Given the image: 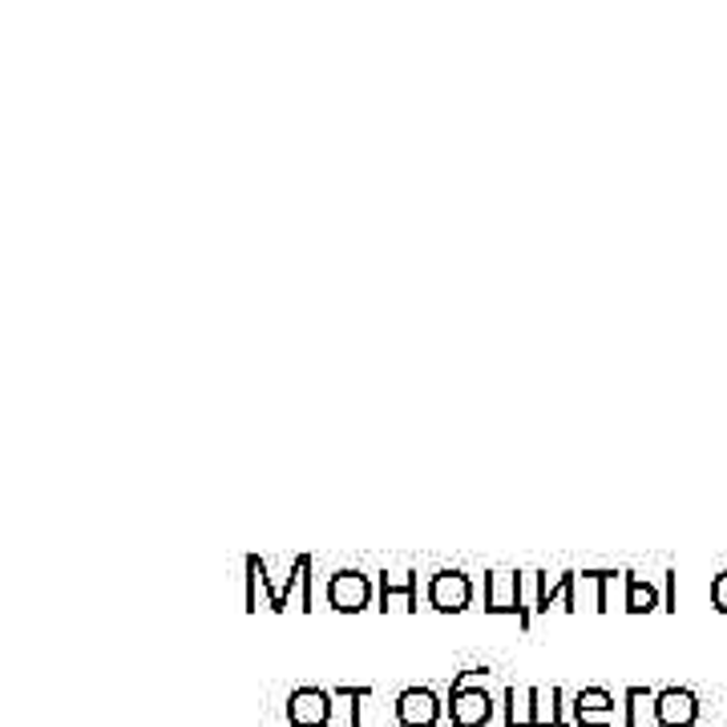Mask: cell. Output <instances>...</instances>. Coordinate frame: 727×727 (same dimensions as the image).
<instances>
[{
  "label": "cell",
  "instance_id": "obj_1",
  "mask_svg": "<svg viewBox=\"0 0 727 727\" xmlns=\"http://www.w3.org/2000/svg\"><path fill=\"white\" fill-rule=\"evenodd\" d=\"M521 586H526V574H517V570H490L485 574V610L490 614H517V626L529 631L533 607H526Z\"/></svg>",
  "mask_w": 727,
  "mask_h": 727
},
{
  "label": "cell",
  "instance_id": "obj_2",
  "mask_svg": "<svg viewBox=\"0 0 727 727\" xmlns=\"http://www.w3.org/2000/svg\"><path fill=\"white\" fill-rule=\"evenodd\" d=\"M473 602V578L465 570H436L429 578V607L441 614H461Z\"/></svg>",
  "mask_w": 727,
  "mask_h": 727
},
{
  "label": "cell",
  "instance_id": "obj_3",
  "mask_svg": "<svg viewBox=\"0 0 727 727\" xmlns=\"http://www.w3.org/2000/svg\"><path fill=\"white\" fill-rule=\"evenodd\" d=\"M331 700H336V691H328V688H295L288 695V724L291 727H328L331 724Z\"/></svg>",
  "mask_w": 727,
  "mask_h": 727
},
{
  "label": "cell",
  "instance_id": "obj_4",
  "mask_svg": "<svg viewBox=\"0 0 727 727\" xmlns=\"http://www.w3.org/2000/svg\"><path fill=\"white\" fill-rule=\"evenodd\" d=\"M328 602L340 614H360L372 602V582L360 570H336L328 578Z\"/></svg>",
  "mask_w": 727,
  "mask_h": 727
},
{
  "label": "cell",
  "instance_id": "obj_5",
  "mask_svg": "<svg viewBox=\"0 0 727 727\" xmlns=\"http://www.w3.org/2000/svg\"><path fill=\"white\" fill-rule=\"evenodd\" d=\"M441 715H445V703L436 700L433 688H404L397 695L400 727H436Z\"/></svg>",
  "mask_w": 727,
  "mask_h": 727
},
{
  "label": "cell",
  "instance_id": "obj_6",
  "mask_svg": "<svg viewBox=\"0 0 727 727\" xmlns=\"http://www.w3.org/2000/svg\"><path fill=\"white\" fill-rule=\"evenodd\" d=\"M700 719V700L688 688L655 691V724L659 727H695Z\"/></svg>",
  "mask_w": 727,
  "mask_h": 727
},
{
  "label": "cell",
  "instance_id": "obj_7",
  "mask_svg": "<svg viewBox=\"0 0 727 727\" xmlns=\"http://www.w3.org/2000/svg\"><path fill=\"white\" fill-rule=\"evenodd\" d=\"M449 719L453 727H485L493 719V695L485 688L449 691Z\"/></svg>",
  "mask_w": 727,
  "mask_h": 727
},
{
  "label": "cell",
  "instance_id": "obj_8",
  "mask_svg": "<svg viewBox=\"0 0 727 727\" xmlns=\"http://www.w3.org/2000/svg\"><path fill=\"white\" fill-rule=\"evenodd\" d=\"M533 582H538V602H533V610H550L558 598H562V607L566 610H578V595H574L578 570H562L554 582H550V574H533Z\"/></svg>",
  "mask_w": 727,
  "mask_h": 727
},
{
  "label": "cell",
  "instance_id": "obj_9",
  "mask_svg": "<svg viewBox=\"0 0 727 727\" xmlns=\"http://www.w3.org/2000/svg\"><path fill=\"white\" fill-rule=\"evenodd\" d=\"M417 586H421V574L417 570H400V574H380V610H388L392 598H404V610H421V595H417Z\"/></svg>",
  "mask_w": 727,
  "mask_h": 727
},
{
  "label": "cell",
  "instance_id": "obj_10",
  "mask_svg": "<svg viewBox=\"0 0 727 727\" xmlns=\"http://www.w3.org/2000/svg\"><path fill=\"white\" fill-rule=\"evenodd\" d=\"M533 727H570L562 719V688H533Z\"/></svg>",
  "mask_w": 727,
  "mask_h": 727
},
{
  "label": "cell",
  "instance_id": "obj_11",
  "mask_svg": "<svg viewBox=\"0 0 727 727\" xmlns=\"http://www.w3.org/2000/svg\"><path fill=\"white\" fill-rule=\"evenodd\" d=\"M622 578H626V610H631V614H647V610L659 607V590H655V582L643 578V574H635V570H626Z\"/></svg>",
  "mask_w": 727,
  "mask_h": 727
},
{
  "label": "cell",
  "instance_id": "obj_12",
  "mask_svg": "<svg viewBox=\"0 0 727 727\" xmlns=\"http://www.w3.org/2000/svg\"><path fill=\"white\" fill-rule=\"evenodd\" d=\"M505 727H533V688H505Z\"/></svg>",
  "mask_w": 727,
  "mask_h": 727
},
{
  "label": "cell",
  "instance_id": "obj_13",
  "mask_svg": "<svg viewBox=\"0 0 727 727\" xmlns=\"http://www.w3.org/2000/svg\"><path fill=\"white\" fill-rule=\"evenodd\" d=\"M570 707L574 712H614V695L607 688H582Z\"/></svg>",
  "mask_w": 727,
  "mask_h": 727
},
{
  "label": "cell",
  "instance_id": "obj_14",
  "mask_svg": "<svg viewBox=\"0 0 727 727\" xmlns=\"http://www.w3.org/2000/svg\"><path fill=\"white\" fill-rule=\"evenodd\" d=\"M622 707H626V719H622V724L626 727H638V703L643 700H655V695H650V688H626V695H622Z\"/></svg>",
  "mask_w": 727,
  "mask_h": 727
},
{
  "label": "cell",
  "instance_id": "obj_15",
  "mask_svg": "<svg viewBox=\"0 0 727 727\" xmlns=\"http://www.w3.org/2000/svg\"><path fill=\"white\" fill-rule=\"evenodd\" d=\"M578 727H614V712H574Z\"/></svg>",
  "mask_w": 727,
  "mask_h": 727
},
{
  "label": "cell",
  "instance_id": "obj_16",
  "mask_svg": "<svg viewBox=\"0 0 727 727\" xmlns=\"http://www.w3.org/2000/svg\"><path fill=\"white\" fill-rule=\"evenodd\" d=\"M340 700H368L372 688H336ZM352 727H360V703H352Z\"/></svg>",
  "mask_w": 727,
  "mask_h": 727
},
{
  "label": "cell",
  "instance_id": "obj_17",
  "mask_svg": "<svg viewBox=\"0 0 727 727\" xmlns=\"http://www.w3.org/2000/svg\"><path fill=\"white\" fill-rule=\"evenodd\" d=\"M712 607L719 610V614H727V570L712 578Z\"/></svg>",
  "mask_w": 727,
  "mask_h": 727
}]
</instances>
